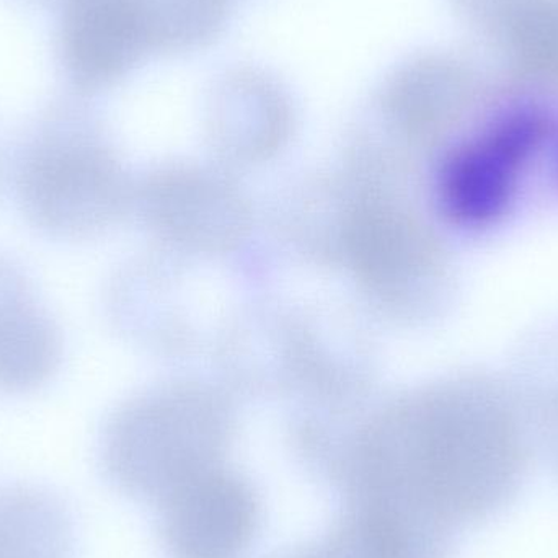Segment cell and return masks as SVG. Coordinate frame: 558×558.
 I'll return each instance as SVG.
<instances>
[{
	"mask_svg": "<svg viewBox=\"0 0 558 558\" xmlns=\"http://www.w3.org/2000/svg\"><path fill=\"white\" fill-rule=\"evenodd\" d=\"M513 468V435L504 416L495 407H474L426 435L407 490L439 510H478L501 494Z\"/></svg>",
	"mask_w": 558,
	"mask_h": 558,
	"instance_id": "7a4b0ae2",
	"label": "cell"
},
{
	"mask_svg": "<svg viewBox=\"0 0 558 558\" xmlns=\"http://www.w3.org/2000/svg\"><path fill=\"white\" fill-rule=\"evenodd\" d=\"M118 189L107 150L71 111L49 114L20 149L16 199L26 221L49 238L74 241L104 228Z\"/></svg>",
	"mask_w": 558,
	"mask_h": 558,
	"instance_id": "6da1fadb",
	"label": "cell"
},
{
	"mask_svg": "<svg viewBox=\"0 0 558 558\" xmlns=\"http://www.w3.org/2000/svg\"><path fill=\"white\" fill-rule=\"evenodd\" d=\"M543 137V124L514 120L468 150L449 173L451 203L459 215L478 219L494 216L507 198L514 170Z\"/></svg>",
	"mask_w": 558,
	"mask_h": 558,
	"instance_id": "5b68a950",
	"label": "cell"
},
{
	"mask_svg": "<svg viewBox=\"0 0 558 558\" xmlns=\"http://www.w3.org/2000/svg\"><path fill=\"white\" fill-rule=\"evenodd\" d=\"M61 333L22 268L0 257V390L25 393L58 371Z\"/></svg>",
	"mask_w": 558,
	"mask_h": 558,
	"instance_id": "277c9868",
	"label": "cell"
},
{
	"mask_svg": "<svg viewBox=\"0 0 558 558\" xmlns=\"http://www.w3.org/2000/svg\"><path fill=\"white\" fill-rule=\"evenodd\" d=\"M255 511L251 492L234 478H192L170 494L167 543L175 558L242 557L254 533Z\"/></svg>",
	"mask_w": 558,
	"mask_h": 558,
	"instance_id": "3957f363",
	"label": "cell"
},
{
	"mask_svg": "<svg viewBox=\"0 0 558 558\" xmlns=\"http://www.w3.org/2000/svg\"><path fill=\"white\" fill-rule=\"evenodd\" d=\"M68 523L35 492L0 494V558H65Z\"/></svg>",
	"mask_w": 558,
	"mask_h": 558,
	"instance_id": "8992f818",
	"label": "cell"
},
{
	"mask_svg": "<svg viewBox=\"0 0 558 558\" xmlns=\"http://www.w3.org/2000/svg\"><path fill=\"white\" fill-rule=\"evenodd\" d=\"M495 35L518 71L558 82V0H521Z\"/></svg>",
	"mask_w": 558,
	"mask_h": 558,
	"instance_id": "52a82bcc",
	"label": "cell"
}]
</instances>
